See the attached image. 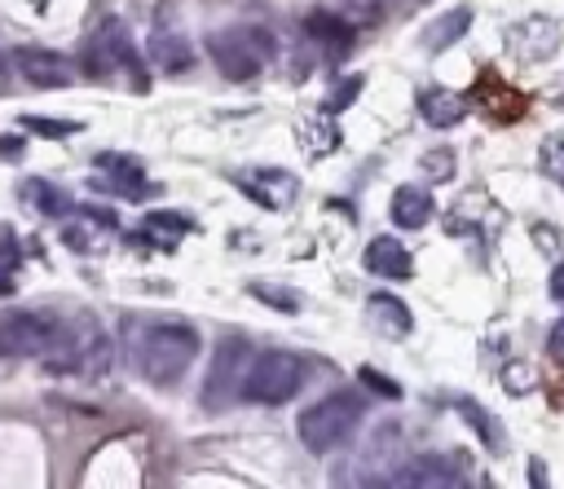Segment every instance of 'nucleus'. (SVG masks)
<instances>
[{
  "instance_id": "obj_26",
  "label": "nucleus",
  "mask_w": 564,
  "mask_h": 489,
  "mask_svg": "<svg viewBox=\"0 0 564 489\" xmlns=\"http://www.w3.org/2000/svg\"><path fill=\"white\" fill-rule=\"evenodd\" d=\"M339 84H344V88L326 97V110H344V106H348V101L361 93V75H348V79H339Z\"/></svg>"
},
{
  "instance_id": "obj_22",
  "label": "nucleus",
  "mask_w": 564,
  "mask_h": 489,
  "mask_svg": "<svg viewBox=\"0 0 564 489\" xmlns=\"http://www.w3.org/2000/svg\"><path fill=\"white\" fill-rule=\"evenodd\" d=\"M502 388H507V392H516V396L533 392V388H538L533 366H529V361H507V370H502Z\"/></svg>"
},
{
  "instance_id": "obj_1",
  "label": "nucleus",
  "mask_w": 564,
  "mask_h": 489,
  "mask_svg": "<svg viewBox=\"0 0 564 489\" xmlns=\"http://www.w3.org/2000/svg\"><path fill=\"white\" fill-rule=\"evenodd\" d=\"M198 330L181 317H159V322H145V330L132 339V357L141 366V374L154 383V388H172L185 379V370L194 366L198 357Z\"/></svg>"
},
{
  "instance_id": "obj_17",
  "label": "nucleus",
  "mask_w": 564,
  "mask_h": 489,
  "mask_svg": "<svg viewBox=\"0 0 564 489\" xmlns=\"http://www.w3.org/2000/svg\"><path fill=\"white\" fill-rule=\"evenodd\" d=\"M467 26H471V9L467 4H458V9H449V13H441V18H432L427 26H423V48L427 53H441V48H449L454 40H463L467 35Z\"/></svg>"
},
{
  "instance_id": "obj_11",
  "label": "nucleus",
  "mask_w": 564,
  "mask_h": 489,
  "mask_svg": "<svg viewBox=\"0 0 564 489\" xmlns=\"http://www.w3.org/2000/svg\"><path fill=\"white\" fill-rule=\"evenodd\" d=\"M392 485H410V489H436V485H445V489H454V485H463V476H458V467L449 458L419 454V458H410L401 467V476H392Z\"/></svg>"
},
{
  "instance_id": "obj_14",
  "label": "nucleus",
  "mask_w": 564,
  "mask_h": 489,
  "mask_svg": "<svg viewBox=\"0 0 564 489\" xmlns=\"http://www.w3.org/2000/svg\"><path fill=\"white\" fill-rule=\"evenodd\" d=\"M97 167L110 176V185H115V194H123V198H150L154 194V185L145 181V172H141V163L137 159H119V154H101L97 159Z\"/></svg>"
},
{
  "instance_id": "obj_19",
  "label": "nucleus",
  "mask_w": 564,
  "mask_h": 489,
  "mask_svg": "<svg viewBox=\"0 0 564 489\" xmlns=\"http://www.w3.org/2000/svg\"><path fill=\"white\" fill-rule=\"evenodd\" d=\"M189 229H194V225H189L185 216H176V211H150V216L141 220V238H150V242L163 247V251H172Z\"/></svg>"
},
{
  "instance_id": "obj_3",
  "label": "nucleus",
  "mask_w": 564,
  "mask_h": 489,
  "mask_svg": "<svg viewBox=\"0 0 564 489\" xmlns=\"http://www.w3.org/2000/svg\"><path fill=\"white\" fill-rule=\"evenodd\" d=\"M304 383H308V361L286 348H269V352H251L242 374V396L256 405H282Z\"/></svg>"
},
{
  "instance_id": "obj_6",
  "label": "nucleus",
  "mask_w": 564,
  "mask_h": 489,
  "mask_svg": "<svg viewBox=\"0 0 564 489\" xmlns=\"http://www.w3.org/2000/svg\"><path fill=\"white\" fill-rule=\"evenodd\" d=\"M247 361H251V344L242 335H229V339L216 344L212 366H207V379H203V405L207 410H225L234 396H242Z\"/></svg>"
},
{
  "instance_id": "obj_4",
  "label": "nucleus",
  "mask_w": 564,
  "mask_h": 489,
  "mask_svg": "<svg viewBox=\"0 0 564 489\" xmlns=\"http://www.w3.org/2000/svg\"><path fill=\"white\" fill-rule=\"evenodd\" d=\"M212 62L220 66V75L229 79H256L264 70V62L273 57V35L264 26H229L207 35Z\"/></svg>"
},
{
  "instance_id": "obj_16",
  "label": "nucleus",
  "mask_w": 564,
  "mask_h": 489,
  "mask_svg": "<svg viewBox=\"0 0 564 489\" xmlns=\"http://www.w3.org/2000/svg\"><path fill=\"white\" fill-rule=\"evenodd\" d=\"M419 110L432 128H454L467 119V97H458L449 88H427V93H419Z\"/></svg>"
},
{
  "instance_id": "obj_12",
  "label": "nucleus",
  "mask_w": 564,
  "mask_h": 489,
  "mask_svg": "<svg viewBox=\"0 0 564 489\" xmlns=\"http://www.w3.org/2000/svg\"><path fill=\"white\" fill-rule=\"evenodd\" d=\"M432 194L423 189V185H397L392 189V203H388V211H392V225H401V229H423L427 220H432Z\"/></svg>"
},
{
  "instance_id": "obj_29",
  "label": "nucleus",
  "mask_w": 564,
  "mask_h": 489,
  "mask_svg": "<svg viewBox=\"0 0 564 489\" xmlns=\"http://www.w3.org/2000/svg\"><path fill=\"white\" fill-rule=\"evenodd\" d=\"M546 286H551V300H555V304H564V260L551 269V282H546Z\"/></svg>"
},
{
  "instance_id": "obj_13",
  "label": "nucleus",
  "mask_w": 564,
  "mask_h": 489,
  "mask_svg": "<svg viewBox=\"0 0 564 489\" xmlns=\"http://www.w3.org/2000/svg\"><path fill=\"white\" fill-rule=\"evenodd\" d=\"M366 313H370L375 330H383L388 339H405V335L414 330V313H410L397 295H388V291H375V295L366 300Z\"/></svg>"
},
{
  "instance_id": "obj_27",
  "label": "nucleus",
  "mask_w": 564,
  "mask_h": 489,
  "mask_svg": "<svg viewBox=\"0 0 564 489\" xmlns=\"http://www.w3.org/2000/svg\"><path fill=\"white\" fill-rule=\"evenodd\" d=\"M0 264H18V233L9 229V225H0Z\"/></svg>"
},
{
  "instance_id": "obj_32",
  "label": "nucleus",
  "mask_w": 564,
  "mask_h": 489,
  "mask_svg": "<svg viewBox=\"0 0 564 489\" xmlns=\"http://www.w3.org/2000/svg\"><path fill=\"white\" fill-rule=\"evenodd\" d=\"M4 79H9V66H4V57H0V88H4Z\"/></svg>"
},
{
  "instance_id": "obj_10",
  "label": "nucleus",
  "mask_w": 564,
  "mask_h": 489,
  "mask_svg": "<svg viewBox=\"0 0 564 489\" xmlns=\"http://www.w3.org/2000/svg\"><path fill=\"white\" fill-rule=\"evenodd\" d=\"M361 264H366V273L388 278V282H401V278H410V273H414V256H410V251H405L397 238H388V233L366 242Z\"/></svg>"
},
{
  "instance_id": "obj_9",
  "label": "nucleus",
  "mask_w": 564,
  "mask_h": 489,
  "mask_svg": "<svg viewBox=\"0 0 564 489\" xmlns=\"http://www.w3.org/2000/svg\"><path fill=\"white\" fill-rule=\"evenodd\" d=\"M150 62L163 75H181V70L194 66V48H189V40L172 22H154V31H150Z\"/></svg>"
},
{
  "instance_id": "obj_5",
  "label": "nucleus",
  "mask_w": 564,
  "mask_h": 489,
  "mask_svg": "<svg viewBox=\"0 0 564 489\" xmlns=\"http://www.w3.org/2000/svg\"><path fill=\"white\" fill-rule=\"evenodd\" d=\"M84 70L97 75V79H106L115 70H128L132 75V88H145V66H141V57H137V48L128 40V26L119 18H106L101 22V31L93 35V44L84 48Z\"/></svg>"
},
{
  "instance_id": "obj_18",
  "label": "nucleus",
  "mask_w": 564,
  "mask_h": 489,
  "mask_svg": "<svg viewBox=\"0 0 564 489\" xmlns=\"http://www.w3.org/2000/svg\"><path fill=\"white\" fill-rule=\"evenodd\" d=\"M454 410L467 419V427L480 432V445H485L489 454H502V449H507V441H502V423H498L485 405H476V401H467V396H454Z\"/></svg>"
},
{
  "instance_id": "obj_15",
  "label": "nucleus",
  "mask_w": 564,
  "mask_h": 489,
  "mask_svg": "<svg viewBox=\"0 0 564 489\" xmlns=\"http://www.w3.org/2000/svg\"><path fill=\"white\" fill-rule=\"evenodd\" d=\"M304 31L313 35V40H322V48L339 62V57H348V48H352V26L344 22V18H335V13H308L304 18Z\"/></svg>"
},
{
  "instance_id": "obj_25",
  "label": "nucleus",
  "mask_w": 564,
  "mask_h": 489,
  "mask_svg": "<svg viewBox=\"0 0 564 489\" xmlns=\"http://www.w3.org/2000/svg\"><path fill=\"white\" fill-rule=\"evenodd\" d=\"M423 167H427V176H454V150H427V159H423Z\"/></svg>"
},
{
  "instance_id": "obj_2",
  "label": "nucleus",
  "mask_w": 564,
  "mask_h": 489,
  "mask_svg": "<svg viewBox=\"0 0 564 489\" xmlns=\"http://www.w3.org/2000/svg\"><path fill=\"white\" fill-rule=\"evenodd\" d=\"M361 419H366V401L352 388H339V392H326L322 401H313L308 410H300L295 436L308 454H330L357 436Z\"/></svg>"
},
{
  "instance_id": "obj_33",
  "label": "nucleus",
  "mask_w": 564,
  "mask_h": 489,
  "mask_svg": "<svg viewBox=\"0 0 564 489\" xmlns=\"http://www.w3.org/2000/svg\"><path fill=\"white\" fill-rule=\"evenodd\" d=\"M352 4H361V0H352Z\"/></svg>"
},
{
  "instance_id": "obj_20",
  "label": "nucleus",
  "mask_w": 564,
  "mask_h": 489,
  "mask_svg": "<svg viewBox=\"0 0 564 489\" xmlns=\"http://www.w3.org/2000/svg\"><path fill=\"white\" fill-rule=\"evenodd\" d=\"M22 198H26L40 216H66V211L75 207L70 194L57 189V185H48V181H26V185H22Z\"/></svg>"
},
{
  "instance_id": "obj_21",
  "label": "nucleus",
  "mask_w": 564,
  "mask_h": 489,
  "mask_svg": "<svg viewBox=\"0 0 564 489\" xmlns=\"http://www.w3.org/2000/svg\"><path fill=\"white\" fill-rule=\"evenodd\" d=\"M251 295L260 300V304H273V308H282V313H300V291H291V286H273V282H251Z\"/></svg>"
},
{
  "instance_id": "obj_31",
  "label": "nucleus",
  "mask_w": 564,
  "mask_h": 489,
  "mask_svg": "<svg viewBox=\"0 0 564 489\" xmlns=\"http://www.w3.org/2000/svg\"><path fill=\"white\" fill-rule=\"evenodd\" d=\"M4 269H9V264H4ZM4 269H0V295H9V286H13V282H9V273H4Z\"/></svg>"
},
{
  "instance_id": "obj_8",
  "label": "nucleus",
  "mask_w": 564,
  "mask_h": 489,
  "mask_svg": "<svg viewBox=\"0 0 564 489\" xmlns=\"http://www.w3.org/2000/svg\"><path fill=\"white\" fill-rule=\"evenodd\" d=\"M13 66L35 88H66L70 84V62L57 57L53 48H18L13 53Z\"/></svg>"
},
{
  "instance_id": "obj_7",
  "label": "nucleus",
  "mask_w": 564,
  "mask_h": 489,
  "mask_svg": "<svg viewBox=\"0 0 564 489\" xmlns=\"http://www.w3.org/2000/svg\"><path fill=\"white\" fill-rule=\"evenodd\" d=\"M57 326L62 322L40 308H4L0 313V357H44Z\"/></svg>"
},
{
  "instance_id": "obj_28",
  "label": "nucleus",
  "mask_w": 564,
  "mask_h": 489,
  "mask_svg": "<svg viewBox=\"0 0 564 489\" xmlns=\"http://www.w3.org/2000/svg\"><path fill=\"white\" fill-rule=\"evenodd\" d=\"M546 352H551L555 361H564V317H560V322L546 330Z\"/></svg>"
},
{
  "instance_id": "obj_24",
  "label": "nucleus",
  "mask_w": 564,
  "mask_h": 489,
  "mask_svg": "<svg viewBox=\"0 0 564 489\" xmlns=\"http://www.w3.org/2000/svg\"><path fill=\"white\" fill-rule=\"evenodd\" d=\"M22 123H26L31 132H44V137H66V132H79V123H75V119H70V123H48L44 115H26Z\"/></svg>"
},
{
  "instance_id": "obj_30",
  "label": "nucleus",
  "mask_w": 564,
  "mask_h": 489,
  "mask_svg": "<svg viewBox=\"0 0 564 489\" xmlns=\"http://www.w3.org/2000/svg\"><path fill=\"white\" fill-rule=\"evenodd\" d=\"M529 471H533V476H529L533 485H546V471H542V458H529Z\"/></svg>"
},
{
  "instance_id": "obj_23",
  "label": "nucleus",
  "mask_w": 564,
  "mask_h": 489,
  "mask_svg": "<svg viewBox=\"0 0 564 489\" xmlns=\"http://www.w3.org/2000/svg\"><path fill=\"white\" fill-rule=\"evenodd\" d=\"M361 383H366L370 392H379L383 401H397V396H401V383H392L388 374H379V370H370V366H361Z\"/></svg>"
}]
</instances>
